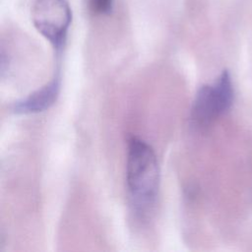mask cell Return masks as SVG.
<instances>
[{
	"label": "cell",
	"instance_id": "cell-1",
	"mask_svg": "<svg viewBox=\"0 0 252 252\" xmlns=\"http://www.w3.org/2000/svg\"><path fill=\"white\" fill-rule=\"evenodd\" d=\"M126 181L131 204L139 215L155 205L159 188V168L154 149L140 138L128 143Z\"/></svg>",
	"mask_w": 252,
	"mask_h": 252
},
{
	"label": "cell",
	"instance_id": "cell-2",
	"mask_svg": "<svg viewBox=\"0 0 252 252\" xmlns=\"http://www.w3.org/2000/svg\"><path fill=\"white\" fill-rule=\"evenodd\" d=\"M35 29L60 55L67 37L72 13L66 0H36L32 10Z\"/></svg>",
	"mask_w": 252,
	"mask_h": 252
},
{
	"label": "cell",
	"instance_id": "cell-3",
	"mask_svg": "<svg viewBox=\"0 0 252 252\" xmlns=\"http://www.w3.org/2000/svg\"><path fill=\"white\" fill-rule=\"evenodd\" d=\"M233 101V87L227 70H223L212 85L202 86L195 96L192 118L198 124H208L229 109Z\"/></svg>",
	"mask_w": 252,
	"mask_h": 252
},
{
	"label": "cell",
	"instance_id": "cell-4",
	"mask_svg": "<svg viewBox=\"0 0 252 252\" xmlns=\"http://www.w3.org/2000/svg\"><path fill=\"white\" fill-rule=\"evenodd\" d=\"M61 77L59 69L53 78L40 89L30 94L27 97L15 101L12 110L18 114L38 113L49 108L57 99L60 92Z\"/></svg>",
	"mask_w": 252,
	"mask_h": 252
},
{
	"label": "cell",
	"instance_id": "cell-5",
	"mask_svg": "<svg viewBox=\"0 0 252 252\" xmlns=\"http://www.w3.org/2000/svg\"><path fill=\"white\" fill-rule=\"evenodd\" d=\"M113 0H90L94 12L98 14H107L112 9Z\"/></svg>",
	"mask_w": 252,
	"mask_h": 252
}]
</instances>
